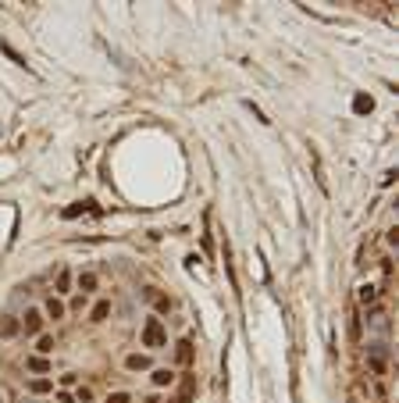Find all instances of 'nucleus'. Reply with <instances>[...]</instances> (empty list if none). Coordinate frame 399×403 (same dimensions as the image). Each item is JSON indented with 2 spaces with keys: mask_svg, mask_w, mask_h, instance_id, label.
Segmentation results:
<instances>
[{
  "mask_svg": "<svg viewBox=\"0 0 399 403\" xmlns=\"http://www.w3.org/2000/svg\"><path fill=\"white\" fill-rule=\"evenodd\" d=\"M29 353H39V357H54V353H57V332H54V328H47V332H39V335L32 339V346H29Z\"/></svg>",
  "mask_w": 399,
  "mask_h": 403,
  "instance_id": "ddd939ff",
  "label": "nucleus"
},
{
  "mask_svg": "<svg viewBox=\"0 0 399 403\" xmlns=\"http://www.w3.org/2000/svg\"><path fill=\"white\" fill-rule=\"evenodd\" d=\"M72 396H75V403H100V393L93 389V382H82V386H75Z\"/></svg>",
  "mask_w": 399,
  "mask_h": 403,
  "instance_id": "f3484780",
  "label": "nucleus"
},
{
  "mask_svg": "<svg viewBox=\"0 0 399 403\" xmlns=\"http://www.w3.org/2000/svg\"><path fill=\"white\" fill-rule=\"evenodd\" d=\"M75 293H82V296H93L100 293V271H93V268H82V271H75Z\"/></svg>",
  "mask_w": 399,
  "mask_h": 403,
  "instance_id": "9d476101",
  "label": "nucleus"
},
{
  "mask_svg": "<svg viewBox=\"0 0 399 403\" xmlns=\"http://www.w3.org/2000/svg\"><path fill=\"white\" fill-rule=\"evenodd\" d=\"M32 403H50V400H32Z\"/></svg>",
  "mask_w": 399,
  "mask_h": 403,
  "instance_id": "b1692460",
  "label": "nucleus"
},
{
  "mask_svg": "<svg viewBox=\"0 0 399 403\" xmlns=\"http://www.w3.org/2000/svg\"><path fill=\"white\" fill-rule=\"evenodd\" d=\"M378 300H382V289H378L374 282H364L360 289H356V307L371 311V307H378Z\"/></svg>",
  "mask_w": 399,
  "mask_h": 403,
  "instance_id": "2eb2a0df",
  "label": "nucleus"
},
{
  "mask_svg": "<svg viewBox=\"0 0 399 403\" xmlns=\"http://www.w3.org/2000/svg\"><path fill=\"white\" fill-rule=\"evenodd\" d=\"M378 403H392V400H378Z\"/></svg>",
  "mask_w": 399,
  "mask_h": 403,
  "instance_id": "393cba45",
  "label": "nucleus"
},
{
  "mask_svg": "<svg viewBox=\"0 0 399 403\" xmlns=\"http://www.w3.org/2000/svg\"><path fill=\"white\" fill-rule=\"evenodd\" d=\"M22 368H25V378H43V375H54V357H39V353H29V350H25Z\"/></svg>",
  "mask_w": 399,
  "mask_h": 403,
  "instance_id": "6e6552de",
  "label": "nucleus"
},
{
  "mask_svg": "<svg viewBox=\"0 0 399 403\" xmlns=\"http://www.w3.org/2000/svg\"><path fill=\"white\" fill-rule=\"evenodd\" d=\"M18 325H22V335L29 339V343L39 332L50 328V322H47V314H43V307H39V304H25V311L18 314Z\"/></svg>",
  "mask_w": 399,
  "mask_h": 403,
  "instance_id": "f03ea898",
  "label": "nucleus"
},
{
  "mask_svg": "<svg viewBox=\"0 0 399 403\" xmlns=\"http://www.w3.org/2000/svg\"><path fill=\"white\" fill-rule=\"evenodd\" d=\"M154 364H157V357H154L150 350H139V346H136V350H125V353H121V371H125V375H146Z\"/></svg>",
  "mask_w": 399,
  "mask_h": 403,
  "instance_id": "20e7f679",
  "label": "nucleus"
},
{
  "mask_svg": "<svg viewBox=\"0 0 399 403\" xmlns=\"http://www.w3.org/2000/svg\"><path fill=\"white\" fill-rule=\"evenodd\" d=\"M111 317H114V300H111V296H93V304L86 311V325L100 328V325H108Z\"/></svg>",
  "mask_w": 399,
  "mask_h": 403,
  "instance_id": "39448f33",
  "label": "nucleus"
},
{
  "mask_svg": "<svg viewBox=\"0 0 399 403\" xmlns=\"http://www.w3.org/2000/svg\"><path fill=\"white\" fill-rule=\"evenodd\" d=\"M196 364V343H193V339H175V360H172V368H193Z\"/></svg>",
  "mask_w": 399,
  "mask_h": 403,
  "instance_id": "1a4fd4ad",
  "label": "nucleus"
},
{
  "mask_svg": "<svg viewBox=\"0 0 399 403\" xmlns=\"http://www.w3.org/2000/svg\"><path fill=\"white\" fill-rule=\"evenodd\" d=\"M18 335H22V325H18V314L4 311V314H0V343H14Z\"/></svg>",
  "mask_w": 399,
  "mask_h": 403,
  "instance_id": "4468645a",
  "label": "nucleus"
},
{
  "mask_svg": "<svg viewBox=\"0 0 399 403\" xmlns=\"http://www.w3.org/2000/svg\"><path fill=\"white\" fill-rule=\"evenodd\" d=\"M54 296H61V300H68V296L75 293V271L68 268V264H61L57 268V275H54V289H50Z\"/></svg>",
  "mask_w": 399,
  "mask_h": 403,
  "instance_id": "f8f14e48",
  "label": "nucleus"
},
{
  "mask_svg": "<svg viewBox=\"0 0 399 403\" xmlns=\"http://www.w3.org/2000/svg\"><path fill=\"white\" fill-rule=\"evenodd\" d=\"M143 300L154 307L150 314H157V317H167V314H172V307H175L172 296H167L164 289H157V286H146V289H143Z\"/></svg>",
  "mask_w": 399,
  "mask_h": 403,
  "instance_id": "423d86ee",
  "label": "nucleus"
},
{
  "mask_svg": "<svg viewBox=\"0 0 399 403\" xmlns=\"http://www.w3.org/2000/svg\"><path fill=\"white\" fill-rule=\"evenodd\" d=\"M0 50H4V54H8L11 61H14V65H22V68H25V57H22V54H18V50H11L8 43H0Z\"/></svg>",
  "mask_w": 399,
  "mask_h": 403,
  "instance_id": "412c9836",
  "label": "nucleus"
},
{
  "mask_svg": "<svg viewBox=\"0 0 399 403\" xmlns=\"http://www.w3.org/2000/svg\"><path fill=\"white\" fill-rule=\"evenodd\" d=\"M22 389H25L32 400H50V396H54V375H43V378H22Z\"/></svg>",
  "mask_w": 399,
  "mask_h": 403,
  "instance_id": "9b49d317",
  "label": "nucleus"
},
{
  "mask_svg": "<svg viewBox=\"0 0 399 403\" xmlns=\"http://www.w3.org/2000/svg\"><path fill=\"white\" fill-rule=\"evenodd\" d=\"M100 403H136L132 389H111L108 396H100Z\"/></svg>",
  "mask_w": 399,
  "mask_h": 403,
  "instance_id": "6ab92c4d",
  "label": "nucleus"
},
{
  "mask_svg": "<svg viewBox=\"0 0 399 403\" xmlns=\"http://www.w3.org/2000/svg\"><path fill=\"white\" fill-rule=\"evenodd\" d=\"M396 243H399V232H396V228H389V232H385V246H389V250H396Z\"/></svg>",
  "mask_w": 399,
  "mask_h": 403,
  "instance_id": "4be33fe9",
  "label": "nucleus"
},
{
  "mask_svg": "<svg viewBox=\"0 0 399 403\" xmlns=\"http://www.w3.org/2000/svg\"><path fill=\"white\" fill-rule=\"evenodd\" d=\"M161 400H164V393H154V389H150V393H146V400H143V403H161Z\"/></svg>",
  "mask_w": 399,
  "mask_h": 403,
  "instance_id": "5701e85b",
  "label": "nucleus"
},
{
  "mask_svg": "<svg viewBox=\"0 0 399 403\" xmlns=\"http://www.w3.org/2000/svg\"><path fill=\"white\" fill-rule=\"evenodd\" d=\"M164 346H167V322H164V317H157V314H146L143 325H139V350L157 353Z\"/></svg>",
  "mask_w": 399,
  "mask_h": 403,
  "instance_id": "f257e3e1",
  "label": "nucleus"
},
{
  "mask_svg": "<svg viewBox=\"0 0 399 403\" xmlns=\"http://www.w3.org/2000/svg\"><path fill=\"white\" fill-rule=\"evenodd\" d=\"M146 386H150L154 393H172L175 386H178V368H172V364H154L150 371H146Z\"/></svg>",
  "mask_w": 399,
  "mask_h": 403,
  "instance_id": "7ed1b4c3",
  "label": "nucleus"
},
{
  "mask_svg": "<svg viewBox=\"0 0 399 403\" xmlns=\"http://www.w3.org/2000/svg\"><path fill=\"white\" fill-rule=\"evenodd\" d=\"M86 382V375L82 371H75V368H68V371H61V375H54V389H75V386H82Z\"/></svg>",
  "mask_w": 399,
  "mask_h": 403,
  "instance_id": "dca6fc26",
  "label": "nucleus"
},
{
  "mask_svg": "<svg viewBox=\"0 0 399 403\" xmlns=\"http://www.w3.org/2000/svg\"><path fill=\"white\" fill-rule=\"evenodd\" d=\"M367 360H371V371H374L378 378H385V375H389V364H385V353H378V350H371V353H367Z\"/></svg>",
  "mask_w": 399,
  "mask_h": 403,
  "instance_id": "aec40b11",
  "label": "nucleus"
},
{
  "mask_svg": "<svg viewBox=\"0 0 399 403\" xmlns=\"http://www.w3.org/2000/svg\"><path fill=\"white\" fill-rule=\"evenodd\" d=\"M39 307H43V314H47V322H50V325H65V322H68V304L61 300V296L47 293L43 300H39Z\"/></svg>",
  "mask_w": 399,
  "mask_h": 403,
  "instance_id": "0eeeda50",
  "label": "nucleus"
},
{
  "mask_svg": "<svg viewBox=\"0 0 399 403\" xmlns=\"http://www.w3.org/2000/svg\"><path fill=\"white\" fill-rule=\"evenodd\" d=\"M65 304H68V317H72V314H82V311H90V304H93V300H90V296H82V293H72Z\"/></svg>",
  "mask_w": 399,
  "mask_h": 403,
  "instance_id": "a211bd4d",
  "label": "nucleus"
}]
</instances>
